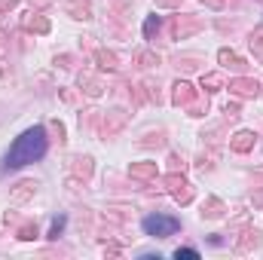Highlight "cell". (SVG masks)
Wrapping results in <instances>:
<instances>
[{"label": "cell", "instance_id": "1", "mask_svg": "<svg viewBox=\"0 0 263 260\" xmlns=\"http://www.w3.org/2000/svg\"><path fill=\"white\" fill-rule=\"evenodd\" d=\"M46 147H49V138H46V129H43V126H34V129L22 132V135L9 144L6 159H3V169H6V172L25 169V165L37 162V159H43Z\"/></svg>", "mask_w": 263, "mask_h": 260}, {"label": "cell", "instance_id": "2", "mask_svg": "<svg viewBox=\"0 0 263 260\" xmlns=\"http://www.w3.org/2000/svg\"><path fill=\"white\" fill-rule=\"evenodd\" d=\"M141 227H144V233H147V236L165 239V236H175V233L181 230V220H178V217H172V214H150V217H144V220H141Z\"/></svg>", "mask_w": 263, "mask_h": 260}, {"label": "cell", "instance_id": "3", "mask_svg": "<svg viewBox=\"0 0 263 260\" xmlns=\"http://www.w3.org/2000/svg\"><path fill=\"white\" fill-rule=\"evenodd\" d=\"M175 257H178V260H181V257H184V260H196L199 251H196V248H178V251H175Z\"/></svg>", "mask_w": 263, "mask_h": 260}, {"label": "cell", "instance_id": "4", "mask_svg": "<svg viewBox=\"0 0 263 260\" xmlns=\"http://www.w3.org/2000/svg\"><path fill=\"white\" fill-rule=\"evenodd\" d=\"M62 227H65V217H59V220L52 224V230H49V239H59V233H62Z\"/></svg>", "mask_w": 263, "mask_h": 260}]
</instances>
